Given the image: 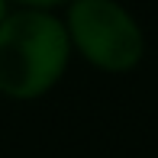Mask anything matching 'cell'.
Wrapping results in <instances>:
<instances>
[{
    "label": "cell",
    "mask_w": 158,
    "mask_h": 158,
    "mask_svg": "<svg viewBox=\"0 0 158 158\" xmlns=\"http://www.w3.org/2000/svg\"><path fill=\"white\" fill-rule=\"evenodd\" d=\"M71 39L58 10L13 6L0 23V97L32 103L61 84Z\"/></svg>",
    "instance_id": "cell-1"
},
{
    "label": "cell",
    "mask_w": 158,
    "mask_h": 158,
    "mask_svg": "<svg viewBox=\"0 0 158 158\" xmlns=\"http://www.w3.org/2000/svg\"><path fill=\"white\" fill-rule=\"evenodd\" d=\"M61 19L71 52L103 74H129L145 58V29L119 0H68Z\"/></svg>",
    "instance_id": "cell-2"
},
{
    "label": "cell",
    "mask_w": 158,
    "mask_h": 158,
    "mask_svg": "<svg viewBox=\"0 0 158 158\" xmlns=\"http://www.w3.org/2000/svg\"><path fill=\"white\" fill-rule=\"evenodd\" d=\"M13 6H39V10H61L68 0H10Z\"/></svg>",
    "instance_id": "cell-3"
},
{
    "label": "cell",
    "mask_w": 158,
    "mask_h": 158,
    "mask_svg": "<svg viewBox=\"0 0 158 158\" xmlns=\"http://www.w3.org/2000/svg\"><path fill=\"white\" fill-rule=\"evenodd\" d=\"M10 10H13V3H10V0H0V23L6 19V13H10Z\"/></svg>",
    "instance_id": "cell-4"
}]
</instances>
